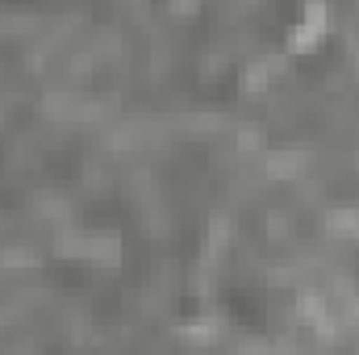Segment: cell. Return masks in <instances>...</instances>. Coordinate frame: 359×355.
<instances>
[{
	"label": "cell",
	"instance_id": "cell-1",
	"mask_svg": "<svg viewBox=\"0 0 359 355\" xmlns=\"http://www.w3.org/2000/svg\"><path fill=\"white\" fill-rule=\"evenodd\" d=\"M172 13H180V17L196 13V0H172Z\"/></svg>",
	"mask_w": 359,
	"mask_h": 355
}]
</instances>
